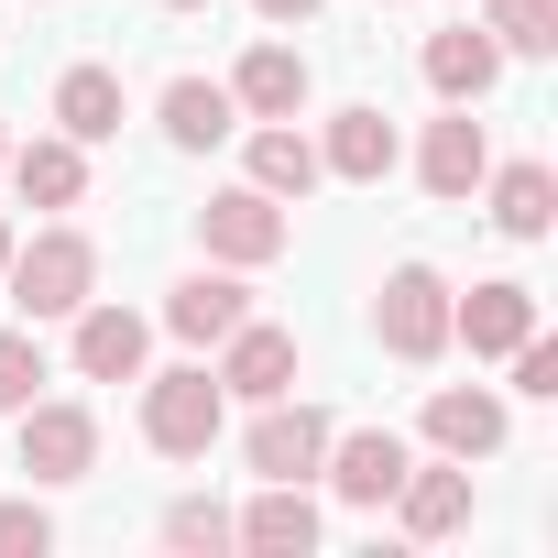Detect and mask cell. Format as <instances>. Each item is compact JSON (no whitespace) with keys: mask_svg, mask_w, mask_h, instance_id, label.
Instances as JSON below:
<instances>
[{"mask_svg":"<svg viewBox=\"0 0 558 558\" xmlns=\"http://www.w3.org/2000/svg\"><path fill=\"white\" fill-rule=\"evenodd\" d=\"M0 286H12V307L45 329V318H77L99 296V241L88 230H34L12 241V263H0Z\"/></svg>","mask_w":558,"mask_h":558,"instance_id":"obj_1","label":"cell"},{"mask_svg":"<svg viewBox=\"0 0 558 558\" xmlns=\"http://www.w3.org/2000/svg\"><path fill=\"white\" fill-rule=\"evenodd\" d=\"M230 427V395L208 362H175V373H143V449L154 460H208Z\"/></svg>","mask_w":558,"mask_h":558,"instance_id":"obj_2","label":"cell"},{"mask_svg":"<svg viewBox=\"0 0 558 558\" xmlns=\"http://www.w3.org/2000/svg\"><path fill=\"white\" fill-rule=\"evenodd\" d=\"M286 241H296V208H286V197H263L252 175H241V186H219V197L197 208V252H208V263L263 274V263H286Z\"/></svg>","mask_w":558,"mask_h":558,"instance_id":"obj_3","label":"cell"},{"mask_svg":"<svg viewBox=\"0 0 558 558\" xmlns=\"http://www.w3.org/2000/svg\"><path fill=\"white\" fill-rule=\"evenodd\" d=\"M373 340L395 362H438L449 351V274L438 263H395L384 286H373Z\"/></svg>","mask_w":558,"mask_h":558,"instance_id":"obj_4","label":"cell"},{"mask_svg":"<svg viewBox=\"0 0 558 558\" xmlns=\"http://www.w3.org/2000/svg\"><path fill=\"white\" fill-rule=\"evenodd\" d=\"M405 471H416V449H405L395 427H329V460H318V482H329L351 514H384Z\"/></svg>","mask_w":558,"mask_h":558,"instance_id":"obj_5","label":"cell"},{"mask_svg":"<svg viewBox=\"0 0 558 558\" xmlns=\"http://www.w3.org/2000/svg\"><path fill=\"white\" fill-rule=\"evenodd\" d=\"M66 362H77L88 384H143V362H154V318H132L121 296H88V307L66 318Z\"/></svg>","mask_w":558,"mask_h":558,"instance_id":"obj_6","label":"cell"},{"mask_svg":"<svg viewBox=\"0 0 558 558\" xmlns=\"http://www.w3.org/2000/svg\"><path fill=\"white\" fill-rule=\"evenodd\" d=\"M241 460H252V482H318V460H329V416L296 405V395H274V405L241 427Z\"/></svg>","mask_w":558,"mask_h":558,"instance_id":"obj_7","label":"cell"},{"mask_svg":"<svg viewBox=\"0 0 558 558\" xmlns=\"http://www.w3.org/2000/svg\"><path fill=\"white\" fill-rule=\"evenodd\" d=\"M23 471L56 493V482H88L99 471V416L88 405H66V395H34L23 405Z\"/></svg>","mask_w":558,"mask_h":558,"instance_id":"obj_8","label":"cell"},{"mask_svg":"<svg viewBox=\"0 0 558 558\" xmlns=\"http://www.w3.org/2000/svg\"><path fill=\"white\" fill-rule=\"evenodd\" d=\"M219 395H241V405H274V395H296V329H274V318H241L230 340H219Z\"/></svg>","mask_w":558,"mask_h":558,"instance_id":"obj_9","label":"cell"},{"mask_svg":"<svg viewBox=\"0 0 558 558\" xmlns=\"http://www.w3.org/2000/svg\"><path fill=\"white\" fill-rule=\"evenodd\" d=\"M525 329H536V286H514V274H482L471 296L449 286V340H471V362H504Z\"/></svg>","mask_w":558,"mask_h":558,"instance_id":"obj_10","label":"cell"},{"mask_svg":"<svg viewBox=\"0 0 558 558\" xmlns=\"http://www.w3.org/2000/svg\"><path fill=\"white\" fill-rule=\"evenodd\" d=\"M482 175H493V132H482V121H471V110L449 99V121H427V143H416V186L460 208V197H471Z\"/></svg>","mask_w":558,"mask_h":558,"instance_id":"obj_11","label":"cell"},{"mask_svg":"<svg viewBox=\"0 0 558 558\" xmlns=\"http://www.w3.org/2000/svg\"><path fill=\"white\" fill-rule=\"evenodd\" d=\"M504 438H514L504 395H482V384H438V395H427V449H438V460H493Z\"/></svg>","mask_w":558,"mask_h":558,"instance_id":"obj_12","label":"cell"},{"mask_svg":"<svg viewBox=\"0 0 558 558\" xmlns=\"http://www.w3.org/2000/svg\"><path fill=\"white\" fill-rule=\"evenodd\" d=\"M395 525H405L416 547L460 536V525H471V460H416V471L395 482Z\"/></svg>","mask_w":558,"mask_h":558,"instance_id":"obj_13","label":"cell"},{"mask_svg":"<svg viewBox=\"0 0 558 558\" xmlns=\"http://www.w3.org/2000/svg\"><path fill=\"white\" fill-rule=\"evenodd\" d=\"M219 88H230V110H241V121H296L318 77H307V56H296V45H252Z\"/></svg>","mask_w":558,"mask_h":558,"instance_id":"obj_14","label":"cell"},{"mask_svg":"<svg viewBox=\"0 0 558 558\" xmlns=\"http://www.w3.org/2000/svg\"><path fill=\"white\" fill-rule=\"evenodd\" d=\"M230 547H252V558H307V547H318V504H307V482H263V493L230 514Z\"/></svg>","mask_w":558,"mask_h":558,"instance_id":"obj_15","label":"cell"},{"mask_svg":"<svg viewBox=\"0 0 558 558\" xmlns=\"http://www.w3.org/2000/svg\"><path fill=\"white\" fill-rule=\"evenodd\" d=\"M241 318H252V286H241V263H208V274H186V286L165 296V329H175V340H197V351H219Z\"/></svg>","mask_w":558,"mask_h":558,"instance_id":"obj_16","label":"cell"},{"mask_svg":"<svg viewBox=\"0 0 558 558\" xmlns=\"http://www.w3.org/2000/svg\"><path fill=\"white\" fill-rule=\"evenodd\" d=\"M395 154H405V143H395V121H384L373 99L329 110V132H318V165H329L340 186H384V175H395Z\"/></svg>","mask_w":558,"mask_h":558,"instance_id":"obj_17","label":"cell"},{"mask_svg":"<svg viewBox=\"0 0 558 558\" xmlns=\"http://www.w3.org/2000/svg\"><path fill=\"white\" fill-rule=\"evenodd\" d=\"M416 66H427V88H438V99L482 110V99H493V77H504V45H493L482 23H449V34H427V56H416Z\"/></svg>","mask_w":558,"mask_h":558,"instance_id":"obj_18","label":"cell"},{"mask_svg":"<svg viewBox=\"0 0 558 558\" xmlns=\"http://www.w3.org/2000/svg\"><path fill=\"white\" fill-rule=\"evenodd\" d=\"M471 197L493 208V230H504V241H547V230H558V175H547L536 154H525V165H493Z\"/></svg>","mask_w":558,"mask_h":558,"instance_id":"obj_19","label":"cell"},{"mask_svg":"<svg viewBox=\"0 0 558 558\" xmlns=\"http://www.w3.org/2000/svg\"><path fill=\"white\" fill-rule=\"evenodd\" d=\"M154 121H165V143H175V154H219V143L241 132V110H230V88H219V77H165Z\"/></svg>","mask_w":558,"mask_h":558,"instance_id":"obj_20","label":"cell"},{"mask_svg":"<svg viewBox=\"0 0 558 558\" xmlns=\"http://www.w3.org/2000/svg\"><path fill=\"white\" fill-rule=\"evenodd\" d=\"M23 186V208H77L88 197V143H66V132H45V143H12V165H0Z\"/></svg>","mask_w":558,"mask_h":558,"instance_id":"obj_21","label":"cell"},{"mask_svg":"<svg viewBox=\"0 0 558 558\" xmlns=\"http://www.w3.org/2000/svg\"><path fill=\"white\" fill-rule=\"evenodd\" d=\"M241 165H252V186H263V197H286V208H296L307 186H329V165H318V143H307L296 121H263V132L241 143Z\"/></svg>","mask_w":558,"mask_h":558,"instance_id":"obj_22","label":"cell"},{"mask_svg":"<svg viewBox=\"0 0 558 558\" xmlns=\"http://www.w3.org/2000/svg\"><path fill=\"white\" fill-rule=\"evenodd\" d=\"M121 110H132V99H121L110 66H66V77H56V132H66V143H121Z\"/></svg>","mask_w":558,"mask_h":558,"instance_id":"obj_23","label":"cell"},{"mask_svg":"<svg viewBox=\"0 0 558 558\" xmlns=\"http://www.w3.org/2000/svg\"><path fill=\"white\" fill-rule=\"evenodd\" d=\"M482 34L504 56H558V0H482Z\"/></svg>","mask_w":558,"mask_h":558,"instance_id":"obj_24","label":"cell"},{"mask_svg":"<svg viewBox=\"0 0 558 558\" xmlns=\"http://www.w3.org/2000/svg\"><path fill=\"white\" fill-rule=\"evenodd\" d=\"M165 547H175V558H219V547H230V504H208V493L165 504Z\"/></svg>","mask_w":558,"mask_h":558,"instance_id":"obj_25","label":"cell"},{"mask_svg":"<svg viewBox=\"0 0 558 558\" xmlns=\"http://www.w3.org/2000/svg\"><path fill=\"white\" fill-rule=\"evenodd\" d=\"M34 384H45V340H34V318H23V329H0V416H23Z\"/></svg>","mask_w":558,"mask_h":558,"instance_id":"obj_26","label":"cell"},{"mask_svg":"<svg viewBox=\"0 0 558 558\" xmlns=\"http://www.w3.org/2000/svg\"><path fill=\"white\" fill-rule=\"evenodd\" d=\"M45 547H56V514L34 493H12V504H0V558H45Z\"/></svg>","mask_w":558,"mask_h":558,"instance_id":"obj_27","label":"cell"},{"mask_svg":"<svg viewBox=\"0 0 558 558\" xmlns=\"http://www.w3.org/2000/svg\"><path fill=\"white\" fill-rule=\"evenodd\" d=\"M504 362H514V395H536V405H558V340H547V329H525V340H514Z\"/></svg>","mask_w":558,"mask_h":558,"instance_id":"obj_28","label":"cell"},{"mask_svg":"<svg viewBox=\"0 0 558 558\" xmlns=\"http://www.w3.org/2000/svg\"><path fill=\"white\" fill-rule=\"evenodd\" d=\"M252 12H263V23H318L329 0H252Z\"/></svg>","mask_w":558,"mask_h":558,"instance_id":"obj_29","label":"cell"},{"mask_svg":"<svg viewBox=\"0 0 558 558\" xmlns=\"http://www.w3.org/2000/svg\"><path fill=\"white\" fill-rule=\"evenodd\" d=\"M0 263H12V219H0Z\"/></svg>","mask_w":558,"mask_h":558,"instance_id":"obj_30","label":"cell"},{"mask_svg":"<svg viewBox=\"0 0 558 558\" xmlns=\"http://www.w3.org/2000/svg\"><path fill=\"white\" fill-rule=\"evenodd\" d=\"M165 12H208V0H165Z\"/></svg>","mask_w":558,"mask_h":558,"instance_id":"obj_31","label":"cell"},{"mask_svg":"<svg viewBox=\"0 0 558 558\" xmlns=\"http://www.w3.org/2000/svg\"><path fill=\"white\" fill-rule=\"evenodd\" d=\"M0 165H12V121H0Z\"/></svg>","mask_w":558,"mask_h":558,"instance_id":"obj_32","label":"cell"}]
</instances>
